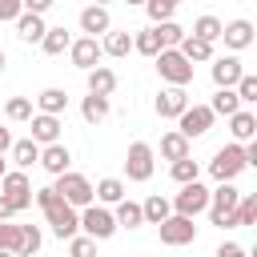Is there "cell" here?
<instances>
[{
	"label": "cell",
	"mask_w": 257,
	"mask_h": 257,
	"mask_svg": "<svg viewBox=\"0 0 257 257\" xmlns=\"http://www.w3.org/2000/svg\"><path fill=\"white\" fill-rule=\"evenodd\" d=\"M84 80H88V92H92V96H112V92H116V72H112L108 64L88 68V72H84Z\"/></svg>",
	"instance_id": "obj_20"
},
{
	"label": "cell",
	"mask_w": 257,
	"mask_h": 257,
	"mask_svg": "<svg viewBox=\"0 0 257 257\" xmlns=\"http://www.w3.org/2000/svg\"><path fill=\"white\" fill-rule=\"evenodd\" d=\"M233 221H237V229L241 225H257V193H241V201L233 209Z\"/></svg>",
	"instance_id": "obj_36"
},
{
	"label": "cell",
	"mask_w": 257,
	"mask_h": 257,
	"mask_svg": "<svg viewBox=\"0 0 257 257\" xmlns=\"http://www.w3.org/2000/svg\"><path fill=\"white\" fill-rule=\"evenodd\" d=\"M141 8L149 12V20H153V24H165V20H173V12H177V0H145Z\"/></svg>",
	"instance_id": "obj_39"
},
{
	"label": "cell",
	"mask_w": 257,
	"mask_h": 257,
	"mask_svg": "<svg viewBox=\"0 0 257 257\" xmlns=\"http://www.w3.org/2000/svg\"><path fill=\"white\" fill-rule=\"evenodd\" d=\"M141 217H145V225H161L165 217H173V205H169V197H161V193L145 197V201H141Z\"/></svg>",
	"instance_id": "obj_23"
},
{
	"label": "cell",
	"mask_w": 257,
	"mask_h": 257,
	"mask_svg": "<svg viewBox=\"0 0 257 257\" xmlns=\"http://www.w3.org/2000/svg\"><path fill=\"white\" fill-rule=\"evenodd\" d=\"M213 120H217V116H213V108H209V104H189V108L177 116V133L193 145L197 137H205V133L213 128Z\"/></svg>",
	"instance_id": "obj_8"
},
{
	"label": "cell",
	"mask_w": 257,
	"mask_h": 257,
	"mask_svg": "<svg viewBox=\"0 0 257 257\" xmlns=\"http://www.w3.org/2000/svg\"><path fill=\"white\" fill-rule=\"evenodd\" d=\"M32 141L44 149V145H56L60 141V128H64V120L60 116H48V112H32Z\"/></svg>",
	"instance_id": "obj_16"
},
{
	"label": "cell",
	"mask_w": 257,
	"mask_h": 257,
	"mask_svg": "<svg viewBox=\"0 0 257 257\" xmlns=\"http://www.w3.org/2000/svg\"><path fill=\"white\" fill-rule=\"evenodd\" d=\"M12 24H16V36H20L24 44H40V40H44V32H48L44 16H36V12H20Z\"/></svg>",
	"instance_id": "obj_19"
},
{
	"label": "cell",
	"mask_w": 257,
	"mask_h": 257,
	"mask_svg": "<svg viewBox=\"0 0 257 257\" xmlns=\"http://www.w3.org/2000/svg\"><path fill=\"white\" fill-rule=\"evenodd\" d=\"M32 201L40 205V213H44L48 229H52L60 241H68V237H76V233H80V213H76L72 205H64V201L56 197V189H52V185L32 189Z\"/></svg>",
	"instance_id": "obj_1"
},
{
	"label": "cell",
	"mask_w": 257,
	"mask_h": 257,
	"mask_svg": "<svg viewBox=\"0 0 257 257\" xmlns=\"http://www.w3.org/2000/svg\"><path fill=\"white\" fill-rule=\"evenodd\" d=\"M52 189H56V197H60L64 205H72L76 213H80L84 205H92V201H96V197H92V181H88L84 173H72V169H68V173H60Z\"/></svg>",
	"instance_id": "obj_4"
},
{
	"label": "cell",
	"mask_w": 257,
	"mask_h": 257,
	"mask_svg": "<svg viewBox=\"0 0 257 257\" xmlns=\"http://www.w3.org/2000/svg\"><path fill=\"white\" fill-rule=\"evenodd\" d=\"M253 20H245V16H237V20H229V24H221V40H225V48L237 56V52H245L249 44H253Z\"/></svg>",
	"instance_id": "obj_12"
},
{
	"label": "cell",
	"mask_w": 257,
	"mask_h": 257,
	"mask_svg": "<svg viewBox=\"0 0 257 257\" xmlns=\"http://www.w3.org/2000/svg\"><path fill=\"white\" fill-rule=\"evenodd\" d=\"M245 169H249V165H245V149H241L237 141L221 145V149L213 153V161H209V177H213L217 185H221V181H237Z\"/></svg>",
	"instance_id": "obj_3"
},
{
	"label": "cell",
	"mask_w": 257,
	"mask_h": 257,
	"mask_svg": "<svg viewBox=\"0 0 257 257\" xmlns=\"http://www.w3.org/2000/svg\"><path fill=\"white\" fill-rule=\"evenodd\" d=\"M24 8H20V0H0V24H8V20H16Z\"/></svg>",
	"instance_id": "obj_44"
},
{
	"label": "cell",
	"mask_w": 257,
	"mask_h": 257,
	"mask_svg": "<svg viewBox=\"0 0 257 257\" xmlns=\"http://www.w3.org/2000/svg\"><path fill=\"white\" fill-rule=\"evenodd\" d=\"M8 157H12V165H16V169H32V165L40 161V145H36L32 137H24V141H12Z\"/></svg>",
	"instance_id": "obj_22"
},
{
	"label": "cell",
	"mask_w": 257,
	"mask_h": 257,
	"mask_svg": "<svg viewBox=\"0 0 257 257\" xmlns=\"http://www.w3.org/2000/svg\"><path fill=\"white\" fill-rule=\"evenodd\" d=\"M80 32L84 36H104V32H112V16H108V8H100V4H88L84 12H80Z\"/></svg>",
	"instance_id": "obj_18"
},
{
	"label": "cell",
	"mask_w": 257,
	"mask_h": 257,
	"mask_svg": "<svg viewBox=\"0 0 257 257\" xmlns=\"http://www.w3.org/2000/svg\"><path fill=\"white\" fill-rule=\"evenodd\" d=\"M68 44H72L68 28H48V32H44V40H40V48H44L48 56H60V52H68Z\"/></svg>",
	"instance_id": "obj_34"
},
{
	"label": "cell",
	"mask_w": 257,
	"mask_h": 257,
	"mask_svg": "<svg viewBox=\"0 0 257 257\" xmlns=\"http://www.w3.org/2000/svg\"><path fill=\"white\" fill-rule=\"evenodd\" d=\"M8 149H12V133H8V128H4V124H0V157H4V153H8Z\"/></svg>",
	"instance_id": "obj_48"
},
{
	"label": "cell",
	"mask_w": 257,
	"mask_h": 257,
	"mask_svg": "<svg viewBox=\"0 0 257 257\" xmlns=\"http://www.w3.org/2000/svg\"><path fill=\"white\" fill-rule=\"evenodd\" d=\"M237 201H241V189L233 185V181H221L217 189H209V221L217 225V229H237V221H233V209H237Z\"/></svg>",
	"instance_id": "obj_2"
},
{
	"label": "cell",
	"mask_w": 257,
	"mask_h": 257,
	"mask_svg": "<svg viewBox=\"0 0 257 257\" xmlns=\"http://www.w3.org/2000/svg\"><path fill=\"white\" fill-rule=\"evenodd\" d=\"M169 173H173V181H177V185L201 181V165H197L193 157H181V161H173V165H169Z\"/></svg>",
	"instance_id": "obj_35"
},
{
	"label": "cell",
	"mask_w": 257,
	"mask_h": 257,
	"mask_svg": "<svg viewBox=\"0 0 257 257\" xmlns=\"http://www.w3.org/2000/svg\"><path fill=\"white\" fill-rule=\"evenodd\" d=\"M0 257H12V253H0Z\"/></svg>",
	"instance_id": "obj_53"
},
{
	"label": "cell",
	"mask_w": 257,
	"mask_h": 257,
	"mask_svg": "<svg viewBox=\"0 0 257 257\" xmlns=\"http://www.w3.org/2000/svg\"><path fill=\"white\" fill-rule=\"evenodd\" d=\"M44 173H52V177H60V173H68V165H72V153H68V145L64 141H56V145H44L40 149V161H36Z\"/></svg>",
	"instance_id": "obj_17"
},
{
	"label": "cell",
	"mask_w": 257,
	"mask_h": 257,
	"mask_svg": "<svg viewBox=\"0 0 257 257\" xmlns=\"http://www.w3.org/2000/svg\"><path fill=\"white\" fill-rule=\"evenodd\" d=\"M233 92H237V100H241L245 108H249V104H257V76H253V72H245V76L233 84Z\"/></svg>",
	"instance_id": "obj_41"
},
{
	"label": "cell",
	"mask_w": 257,
	"mask_h": 257,
	"mask_svg": "<svg viewBox=\"0 0 257 257\" xmlns=\"http://www.w3.org/2000/svg\"><path fill=\"white\" fill-rule=\"evenodd\" d=\"M68 108V92L64 88H44L40 96H36V112H48V116H60Z\"/></svg>",
	"instance_id": "obj_28"
},
{
	"label": "cell",
	"mask_w": 257,
	"mask_h": 257,
	"mask_svg": "<svg viewBox=\"0 0 257 257\" xmlns=\"http://www.w3.org/2000/svg\"><path fill=\"white\" fill-rule=\"evenodd\" d=\"M116 229H141L145 217H141V205L137 201H116V213H112Z\"/></svg>",
	"instance_id": "obj_30"
},
{
	"label": "cell",
	"mask_w": 257,
	"mask_h": 257,
	"mask_svg": "<svg viewBox=\"0 0 257 257\" xmlns=\"http://www.w3.org/2000/svg\"><path fill=\"white\" fill-rule=\"evenodd\" d=\"M100 52H104V56H112V60L128 56V52H133V32H104Z\"/></svg>",
	"instance_id": "obj_27"
},
{
	"label": "cell",
	"mask_w": 257,
	"mask_h": 257,
	"mask_svg": "<svg viewBox=\"0 0 257 257\" xmlns=\"http://www.w3.org/2000/svg\"><path fill=\"white\" fill-rule=\"evenodd\" d=\"M92 4H100V8H108V0H92Z\"/></svg>",
	"instance_id": "obj_51"
},
{
	"label": "cell",
	"mask_w": 257,
	"mask_h": 257,
	"mask_svg": "<svg viewBox=\"0 0 257 257\" xmlns=\"http://www.w3.org/2000/svg\"><path fill=\"white\" fill-rule=\"evenodd\" d=\"M133 52H141V56H149V60L161 52V36H157V28H153V24H149V28H141V32L133 36Z\"/></svg>",
	"instance_id": "obj_33"
},
{
	"label": "cell",
	"mask_w": 257,
	"mask_h": 257,
	"mask_svg": "<svg viewBox=\"0 0 257 257\" xmlns=\"http://www.w3.org/2000/svg\"><path fill=\"white\" fill-rule=\"evenodd\" d=\"M0 253H20V225L12 221H0Z\"/></svg>",
	"instance_id": "obj_40"
},
{
	"label": "cell",
	"mask_w": 257,
	"mask_h": 257,
	"mask_svg": "<svg viewBox=\"0 0 257 257\" xmlns=\"http://www.w3.org/2000/svg\"><path fill=\"white\" fill-rule=\"evenodd\" d=\"M108 112H112V104H108V96H84L80 100V116H84V124H100V120H108Z\"/></svg>",
	"instance_id": "obj_25"
},
{
	"label": "cell",
	"mask_w": 257,
	"mask_h": 257,
	"mask_svg": "<svg viewBox=\"0 0 257 257\" xmlns=\"http://www.w3.org/2000/svg\"><path fill=\"white\" fill-rule=\"evenodd\" d=\"M153 108H157V116H161V120H177V116H181V112L189 108V92H185V88H173V84H169V88H161V92H157Z\"/></svg>",
	"instance_id": "obj_15"
},
{
	"label": "cell",
	"mask_w": 257,
	"mask_h": 257,
	"mask_svg": "<svg viewBox=\"0 0 257 257\" xmlns=\"http://www.w3.org/2000/svg\"><path fill=\"white\" fill-rule=\"evenodd\" d=\"M169 205H173V213H177V217H189V221H193L197 213H205V209H209V189H205L201 181H189V185H181V193H177Z\"/></svg>",
	"instance_id": "obj_10"
},
{
	"label": "cell",
	"mask_w": 257,
	"mask_h": 257,
	"mask_svg": "<svg viewBox=\"0 0 257 257\" xmlns=\"http://www.w3.org/2000/svg\"><path fill=\"white\" fill-rule=\"evenodd\" d=\"M177 52H181L189 64H209V60H213V44H205V40H197V36H185V40L177 44Z\"/></svg>",
	"instance_id": "obj_24"
},
{
	"label": "cell",
	"mask_w": 257,
	"mask_h": 257,
	"mask_svg": "<svg viewBox=\"0 0 257 257\" xmlns=\"http://www.w3.org/2000/svg\"><path fill=\"white\" fill-rule=\"evenodd\" d=\"M189 36H197V40H205V44H217V40H221V20L205 12V16H197V20H193Z\"/></svg>",
	"instance_id": "obj_29"
},
{
	"label": "cell",
	"mask_w": 257,
	"mask_h": 257,
	"mask_svg": "<svg viewBox=\"0 0 257 257\" xmlns=\"http://www.w3.org/2000/svg\"><path fill=\"white\" fill-rule=\"evenodd\" d=\"M80 229H84V237H92V241H108L112 233H116V221H112V209L108 205H84L80 209Z\"/></svg>",
	"instance_id": "obj_7"
},
{
	"label": "cell",
	"mask_w": 257,
	"mask_h": 257,
	"mask_svg": "<svg viewBox=\"0 0 257 257\" xmlns=\"http://www.w3.org/2000/svg\"><path fill=\"white\" fill-rule=\"evenodd\" d=\"M0 197H8V201L16 205V213L32 209V181H28V173H24V169H8V173L0 177Z\"/></svg>",
	"instance_id": "obj_9"
},
{
	"label": "cell",
	"mask_w": 257,
	"mask_h": 257,
	"mask_svg": "<svg viewBox=\"0 0 257 257\" xmlns=\"http://www.w3.org/2000/svg\"><path fill=\"white\" fill-rule=\"evenodd\" d=\"M92 197H96V205H116V201H124V181L120 177H104V181L92 185Z\"/></svg>",
	"instance_id": "obj_26"
},
{
	"label": "cell",
	"mask_w": 257,
	"mask_h": 257,
	"mask_svg": "<svg viewBox=\"0 0 257 257\" xmlns=\"http://www.w3.org/2000/svg\"><path fill=\"white\" fill-rule=\"evenodd\" d=\"M153 60H157V72H161V80H165V84L185 88V84L193 80V64H189V60H185L177 48H161Z\"/></svg>",
	"instance_id": "obj_5"
},
{
	"label": "cell",
	"mask_w": 257,
	"mask_h": 257,
	"mask_svg": "<svg viewBox=\"0 0 257 257\" xmlns=\"http://www.w3.org/2000/svg\"><path fill=\"white\" fill-rule=\"evenodd\" d=\"M124 4H145V0H124Z\"/></svg>",
	"instance_id": "obj_52"
},
{
	"label": "cell",
	"mask_w": 257,
	"mask_h": 257,
	"mask_svg": "<svg viewBox=\"0 0 257 257\" xmlns=\"http://www.w3.org/2000/svg\"><path fill=\"white\" fill-rule=\"evenodd\" d=\"M157 153H153V145L149 141H133L128 145V153H124V177L128 181H137V185H145L149 177H153V169H157V161H153Z\"/></svg>",
	"instance_id": "obj_6"
},
{
	"label": "cell",
	"mask_w": 257,
	"mask_h": 257,
	"mask_svg": "<svg viewBox=\"0 0 257 257\" xmlns=\"http://www.w3.org/2000/svg\"><path fill=\"white\" fill-rule=\"evenodd\" d=\"M52 4H56V0H20V8H24V12H36V16H44Z\"/></svg>",
	"instance_id": "obj_45"
},
{
	"label": "cell",
	"mask_w": 257,
	"mask_h": 257,
	"mask_svg": "<svg viewBox=\"0 0 257 257\" xmlns=\"http://www.w3.org/2000/svg\"><path fill=\"white\" fill-rule=\"evenodd\" d=\"M100 40H92V36H76L72 44H68V60H72V68H80V72H88V68H96L100 64Z\"/></svg>",
	"instance_id": "obj_13"
},
{
	"label": "cell",
	"mask_w": 257,
	"mask_h": 257,
	"mask_svg": "<svg viewBox=\"0 0 257 257\" xmlns=\"http://www.w3.org/2000/svg\"><path fill=\"white\" fill-rule=\"evenodd\" d=\"M229 133H233L237 145L253 141V137H257V112H253V108H237V112L229 116Z\"/></svg>",
	"instance_id": "obj_21"
},
{
	"label": "cell",
	"mask_w": 257,
	"mask_h": 257,
	"mask_svg": "<svg viewBox=\"0 0 257 257\" xmlns=\"http://www.w3.org/2000/svg\"><path fill=\"white\" fill-rule=\"evenodd\" d=\"M40 245H44L40 225H20V253H16V257H32V253H40Z\"/></svg>",
	"instance_id": "obj_37"
},
{
	"label": "cell",
	"mask_w": 257,
	"mask_h": 257,
	"mask_svg": "<svg viewBox=\"0 0 257 257\" xmlns=\"http://www.w3.org/2000/svg\"><path fill=\"white\" fill-rule=\"evenodd\" d=\"M4 173H8V165H4V157H0V177H4Z\"/></svg>",
	"instance_id": "obj_50"
},
{
	"label": "cell",
	"mask_w": 257,
	"mask_h": 257,
	"mask_svg": "<svg viewBox=\"0 0 257 257\" xmlns=\"http://www.w3.org/2000/svg\"><path fill=\"white\" fill-rule=\"evenodd\" d=\"M161 157H165L169 165H173V161H181V157H189V141H185L177 128H173V133H165V137H161Z\"/></svg>",
	"instance_id": "obj_32"
},
{
	"label": "cell",
	"mask_w": 257,
	"mask_h": 257,
	"mask_svg": "<svg viewBox=\"0 0 257 257\" xmlns=\"http://www.w3.org/2000/svg\"><path fill=\"white\" fill-rule=\"evenodd\" d=\"M157 233H161V245H173V249H181V245H193L197 241V225L189 221V217H165L161 225H157Z\"/></svg>",
	"instance_id": "obj_11"
},
{
	"label": "cell",
	"mask_w": 257,
	"mask_h": 257,
	"mask_svg": "<svg viewBox=\"0 0 257 257\" xmlns=\"http://www.w3.org/2000/svg\"><path fill=\"white\" fill-rule=\"evenodd\" d=\"M32 112H36V108H32L28 96H12V100L4 104V116H8V120H32Z\"/></svg>",
	"instance_id": "obj_42"
},
{
	"label": "cell",
	"mask_w": 257,
	"mask_h": 257,
	"mask_svg": "<svg viewBox=\"0 0 257 257\" xmlns=\"http://www.w3.org/2000/svg\"><path fill=\"white\" fill-rule=\"evenodd\" d=\"M217 257H249V253H245L237 241H221V245H217Z\"/></svg>",
	"instance_id": "obj_46"
},
{
	"label": "cell",
	"mask_w": 257,
	"mask_h": 257,
	"mask_svg": "<svg viewBox=\"0 0 257 257\" xmlns=\"http://www.w3.org/2000/svg\"><path fill=\"white\" fill-rule=\"evenodd\" d=\"M209 76H213L217 88H233V84L245 76V68H241V60L229 52V56H213V60H209Z\"/></svg>",
	"instance_id": "obj_14"
},
{
	"label": "cell",
	"mask_w": 257,
	"mask_h": 257,
	"mask_svg": "<svg viewBox=\"0 0 257 257\" xmlns=\"http://www.w3.org/2000/svg\"><path fill=\"white\" fill-rule=\"evenodd\" d=\"M153 28H157V36H161V48H177V44L189 36L177 20H165V24H153Z\"/></svg>",
	"instance_id": "obj_38"
},
{
	"label": "cell",
	"mask_w": 257,
	"mask_h": 257,
	"mask_svg": "<svg viewBox=\"0 0 257 257\" xmlns=\"http://www.w3.org/2000/svg\"><path fill=\"white\" fill-rule=\"evenodd\" d=\"M68 257H96V241H92V237H84V233L68 237Z\"/></svg>",
	"instance_id": "obj_43"
},
{
	"label": "cell",
	"mask_w": 257,
	"mask_h": 257,
	"mask_svg": "<svg viewBox=\"0 0 257 257\" xmlns=\"http://www.w3.org/2000/svg\"><path fill=\"white\" fill-rule=\"evenodd\" d=\"M4 68H8V56H4V48H0V72H4Z\"/></svg>",
	"instance_id": "obj_49"
},
{
	"label": "cell",
	"mask_w": 257,
	"mask_h": 257,
	"mask_svg": "<svg viewBox=\"0 0 257 257\" xmlns=\"http://www.w3.org/2000/svg\"><path fill=\"white\" fill-rule=\"evenodd\" d=\"M12 217H16V205L8 197H0V221H12Z\"/></svg>",
	"instance_id": "obj_47"
},
{
	"label": "cell",
	"mask_w": 257,
	"mask_h": 257,
	"mask_svg": "<svg viewBox=\"0 0 257 257\" xmlns=\"http://www.w3.org/2000/svg\"><path fill=\"white\" fill-rule=\"evenodd\" d=\"M209 108H213V116H233L237 108H245L241 100H237V92L233 88H217L213 92V100H209Z\"/></svg>",
	"instance_id": "obj_31"
}]
</instances>
